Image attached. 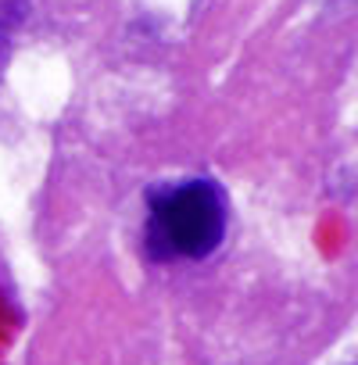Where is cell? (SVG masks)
Returning <instances> with one entry per match:
<instances>
[{"instance_id":"6da1fadb","label":"cell","mask_w":358,"mask_h":365,"mask_svg":"<svg viewBox=\"0 0 358 365\" xmlns=\"http://www.w3.org/2000/svg\"><path fill=\"white\" fill-rule=\"evenodd\" d=\"M226 237V201L212 179H187L150 194L147 247L154 258H208Z\"/></svg>"}]
</instances>
